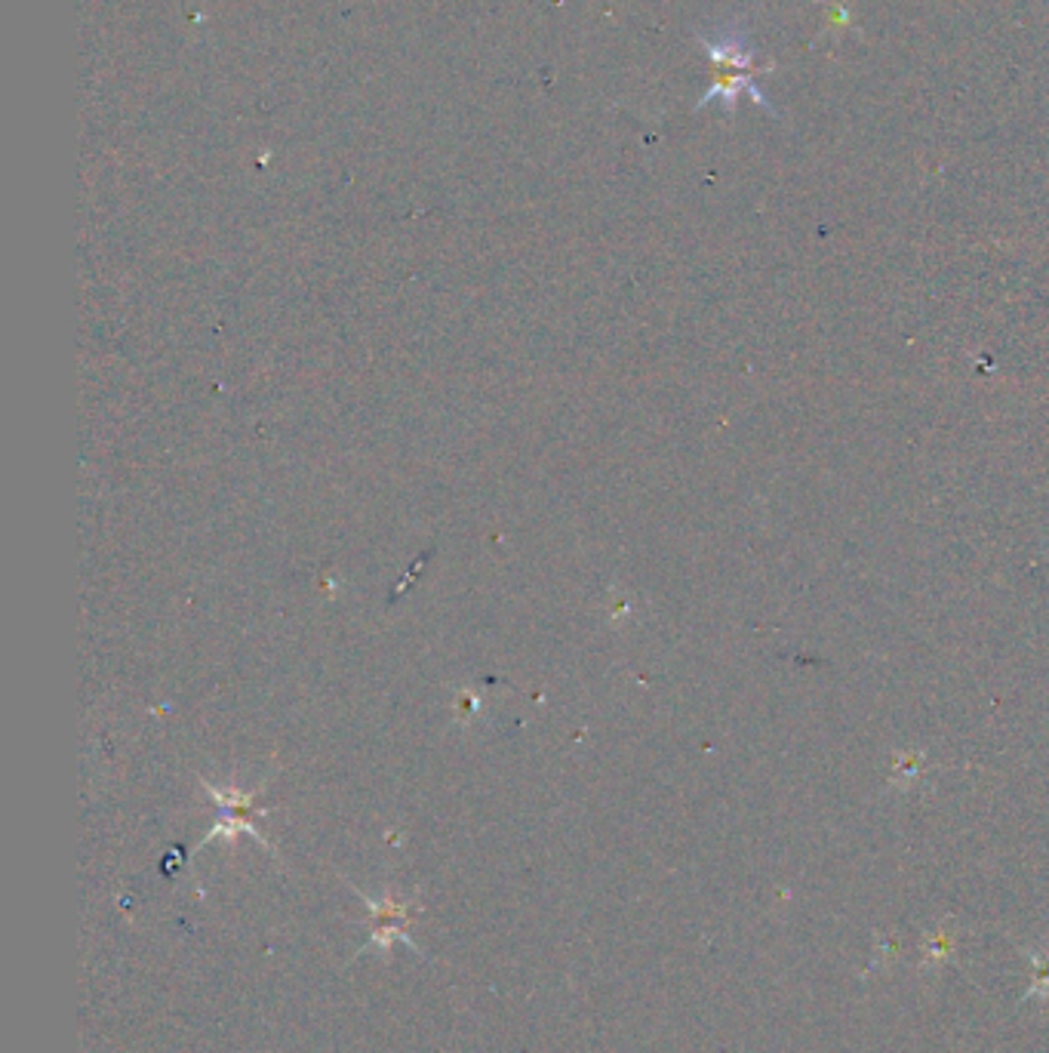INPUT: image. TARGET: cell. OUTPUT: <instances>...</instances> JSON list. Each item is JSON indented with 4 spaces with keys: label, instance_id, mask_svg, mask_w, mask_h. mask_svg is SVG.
<instances>
[{
    "label": "cell",
    "instance_id": "obj_1",
    "mask_svg": "<svg viewBox=\"0 0 1049 1053\" xmlns=\"http://www.w3.org/2000/svg\"><path fill=\"white\" fill-rule=\"evenodd\" d=\"M702 47L711 52V59H714V62H721V65H726L730 71H755L751 69L755 50L748 47V37H745L741 28H733V32H726V28H723L718 40H708V37H702Z\"/></svg>",
    "mask_w": 1049,
    "mask_h": 1053
}]
</instances>
